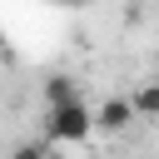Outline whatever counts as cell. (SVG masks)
Returning a JSON list of instances; mask_svg holds the SVG:
<instances>
[{
	"instance_id": "6da1fadb",
	"label": "cell",
	"mask_w": 159,
	"mask_h": 159,
	"mask_svg": "<svg viewBox=\"0 0 159 159\" xmlns=\"http://www.w3.org/2000/svg\"><path fill=\"white\" fill-rule=\"evenodd\" d=\"M89 134H94V124H89V104H84V99H70V104L45 109V139L80 144V139H89Z\"/></svg>"
},
{
	"instance_id": "7a4b0ae2",
	"label": "cell",
	"mask_w": 159,
	"mask_h": 159,
	"mask_svg": "<svg viewBox=\"0 0 159 159\" xmlns=\"http://www.w3.org/2000/svg\"><path fill=\"white\" fill-rule=\"evenodd\" d=\"M89 124H94L99 134H119V129H129V124H134V114H129V99H124V94L104 99L99 109H89Z\"/></svg>"
},
{
	"instance_id": "3957f363",
	"label": "cell",
	"mask_w": 159,
	"mask_h": 159,
	"mask_svg": "<svg viewBox=\"0 0 159 159\" xmlns=\"http://www.w3.org/2000/svg\"><path fill=\"white\" fill-rule=\"evenodd\" d=\"M70 99H84V94H80V84H75L70 75H50V80H45V109L70 104Z\"/></svg>"
},
{
	"instance_id": "277c9868",
	"label": "cell",
	"mask_w": 159,
	"mask_h": 159,
	"mask_svg": "<svg viewBox=\"0 0 159 159\" xmlns=\"http://www.w3.org/2000/svg\"><path fill=\"white\" fill-rule=\"evenodd\" d=\"M129 114H134V119H154V114H159V84H144V89L129 99Z\"/></svg>"
},
{
	"instance_id": "5b68a950",
	"label": "cell",
	"mask_w": 159,
	"mask_h": 159,
	"mask_svg": "<svg viewBox=\"0 0 159 159\" xmlns=\"http://www.w3.org/2000/svg\"><path fill=\"white\" fill-rule=\"evenodd\" d=\"M10 159H50V149H45V144H20Z\"/></svg>"
},
{
	"instance_id": "8992f818",
	"label": "cell",
	"mask_w": 159,
	"mask_h": 159,
	"mask_svg": "<svg viewBox=\"0 0 159 159\" xmlns=\"http://www.w3.org/2000/svg\"><path fill=\"white\" fill-rule=\"evenodd\" d=\"M60 5H89V0H60Z\"/></svg>"
},
{
	"instance_id": "52a82bcc",
	"label": "cell",
	"mask_w": 159,
	"mask_h": 159,
	"mask_svg": "<svg viewBox=\"0 0 159 159\" xmlns=\"http://www.w3.org/2000/svg\"><path fill=\"white\" fill-rule=\"evenodd\" d=\"M0 55H5V35H0Z\"/></svg>"
}]
</instances>
